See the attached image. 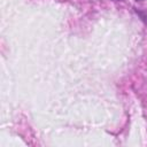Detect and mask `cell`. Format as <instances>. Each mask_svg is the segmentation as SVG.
<instances>
[{
    "label": "cell",
    "instance_id": "1",
    "mask_svg": "<svg viewBox=\"0 0 147 147\" xmlns=\"http://www.w3.org/2000/svg\"><path fill=\"white\" fill-rule=\"evenodd\" d=\"M137 1H142V0H137Z\"/></svg>",
    "mask_w": 147,
    "mask_h": 147
}]
</instances>
